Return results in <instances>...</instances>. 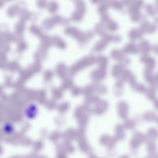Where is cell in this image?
I'll return each mask as SVG.
<instances>
[{
  "mask_svg": "<svg viewBox=\"0 0 158 158\" xmlns=\"http://www.w3.org/2000/svg\"><path fill=\"white\" fill-rule=\"evenodd\" d=\"M26 114L29 118H33L37 113V108L34 105H31L26 108Z\"/></svg>",
  "mask_w": 158,
  "mask_h": 158,
  "instance_id": "1",
  "label": "cell"
}]
</instances>
